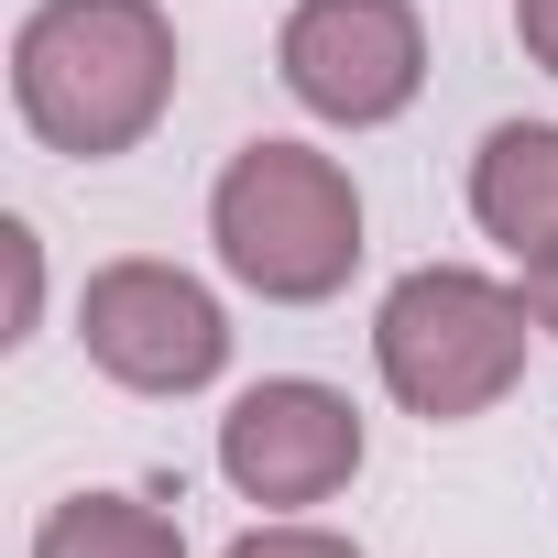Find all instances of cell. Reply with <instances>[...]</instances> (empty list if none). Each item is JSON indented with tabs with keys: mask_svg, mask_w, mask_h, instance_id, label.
<instances>
[{
	"mask_svg": "<svg viewBox=\"0 0 558 558\" xmlns=\"http://www.w3.org/2000/svg\"><path fill=\"white\" fill-rule=\"evenodd\" d=\"M175 66L165 0H34L12 34V110L45 154L110 165L175 110Z\"/></svg>",
	"mask_w": 558,
	"mask_h": 558,
	"instance_id": "cell-1",
	"label": "cell"
},
{
	"mask_svg": "<svg viewBox=\"0 0 558 558\" xmlns=\"http://www.w3.org/2000/svg\"><path fill=\"white\" fill-rule=\"evenodd\" d=\"M219 558H362V547L329 536V525H296V514H286V525H241Z\"/></svg>",
	"mask_w": 558,
	"mask_h": 558,
	"instance_id": "cell-10",
	"label": "cell"
},
{
	"mask_svg": "<svg viewBox=\"0 0 558 558\" xmlns=\"http://www.w3.org/2000/svg\"><path fill=\"white\" fill-rule=\"evenodd\" d=\"M0 252H12V329L0 340H34V318H45V241H34V219H0Z\"/></svg>",
	"mask_w": 558,
	"mask_h": 558,
	"instance_id": "cell-9",
	"label": "cell"
},
{
	"mask_svg": "<svg viewBox=\"0 0 558 558\" xmlns=\"http://www.w3.org/2000/svg\"><path fill=\"white\" fill-rule=\"evenodd\" d=\"M514 45H525V66L558 77V0H514Z\"/></svg>",
	"mask_w": 558,
	"mask_h": 558,
	"instance_id": "cell-11",
	"label": "cell"
},
{
	"mask_svg": "<svg viewBox=\"0 0 558 558\" xmlns=\"http://www.w3.org/2000/svg\"><path fill=\"white\" fill-rule=\"evenodd\" d=\"M525 340H536L525 286H493V274H471V263H416L373 307V373L427 427L493 416L525 384Z\"/></svg>",
	"mask_w": 558,
	"mask_h": 558,
	"instance_id": "cell-3",
	"label": "cell"
},
{
	"mask_svg": "<svg viewBox=\"0 0 558 558\" xmlns=\"http://www.w3.org/2000/svg\"><path fill=\"white\" fill-rule=\"evenodd\" d=\"M362 471V405L318 373H263L230 395L219 416V482L241 504H274V514H296V504H329L340 482Z\"/></svg>",
	"mask_w": 558,
	"mask_h": 558,
	"instance_id": "cell-6",
	"label": "cell"
},
{
	"mask_svg": "<svg viewBox=\"0 0 558 558\" xmlns=\"http://www.w3.org/2000/svg\"><path fill=\"white\" fill-rule=\"evenodd\" d=\"M77 340L121 395H208L230 373V307L186 263H154V252H121V263L88 274Z\"/></svg>",
	"mask_w": 558,
	"mask_h": 558,
	"instance_id": "cell-4",
	"label": "cell"
},
{
	"mask_svg": "<svg viewBox=\"0 0 558 558\" xmlns=\"http://www.w3.org/2000/svg\"><path fill=\"white\" fill-rule=\"evenodd\" d=\"M471 219L514 263H536L558 241V121H493L482 132V154H471Z\"/></svg>",
	"mask_w": 558,
	"mask_h": 558,
	"instance_id": "cell-7",
	"label": "cell"
},
{
	"mask_svg": "<svg viewBox=\"0 0 558 558\" xmlns=\"http://www.w3.org/2000/svg\"><path fill=\"white\" fill-rule=\"evenodd\" d=\"M525 307H536V329L558 340V241H547V252L525 263Z\"/></svg>",
	"mask_w": 558,
	"mask_h": 558,
	"instance_id": "cell-12",
	"label": "cell"
},
{
	"mask_svg": "<svg viewBox=\"0 0 558 558\" xmlns=\"http://www.w3.org/2000/svg\"><path fill=\"white\" fill-rule=\"evenodd\" d=\"M274 77L329 132H384L427 88V23L416 0H296L274 34Z\"/></svg>",
	"mask_w": 558,
	"mask_h": 558,
	"instance_id": "cell-5",
	"label": "cell"
},
{
	"mask_svg": "<svg viewBox=\"0 0 558 558\" xmlns=\"http://www.w3.org/2000/svg\"><path fill=\"white\" fill-rule=\"evenodd\" d=\"M219 274L263 307H329L362 274V186L318 143H241L208 186Z\"/></svg>",
	"mask_w": 558,
	"mask_h": 558,
	"instance_id": "cell-2",
	"label": "cell"
},
{
	"mask_svg": "<svg viewBox=\"0 0 558 558\" xmlns=\"http://www.w3.org/2000/svg\"><path fill=\"white\" fill-rule=\"evenodd\" d=\"M34 558H186V525L154 493H66L34 525Z\"/></svg>",
	"mask_w": 558,
	"mask_h": 558,
	"instance_id": "cell-8",
	"label": "cell"
}]
</instances>
